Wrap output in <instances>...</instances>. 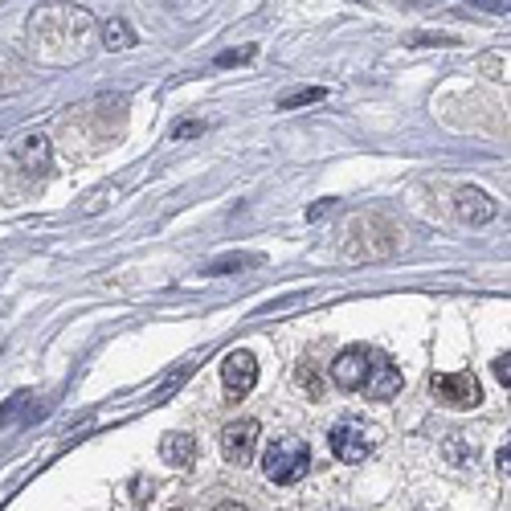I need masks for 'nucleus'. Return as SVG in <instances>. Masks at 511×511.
Listing matches in <instances>:
<instances>
[{
  "label": "nucleus",
  "mask_w": 511,
  "mask_h": 511,
  "mask_svg": "<svg viewBox=\"0 0 511 511\" xmlns=\"http://www.w3.org/2000/svg\"><path fill=\"white\" fill-rule=\"evenodd\" d=\"M331 380H336V388L360 393V397H369V401H393L405 385L401 369H397L380 348H369V344L344 348V352L331 360Z\"/></svg>",
  "instance_id": "obj_1"
},
{
  "label": "nucleus",
  "mask_w": 511,
  "mask_h": 511,
  "mask_svg": "<svg viewBox=\"0 0 511 511\" xmlns=\"http://www.w3.org/2000/svg\"><path fill=\"white\" fill-rule=\"evenodd\" d=\"M307 467H311V446H307L303 437H295V434L274 437V442L266 446V454H262V475L270 478L274 486L299 483V478L307 475Z\"/></svg>",
  "instance_id": "obj_2"
},
{
  "label": "nucleus",
  "mask_w": 511,
  "mask_h": 511,
  "mask_svg": "<svg viewBox=\"0 0 511 511\" xmlns=\"http://www.w3.org/2000/svg\"><path fill=\"white\" fill-rule=\"evenodd\" d=\"M328 442H331V454H336L339 462H348V467H356V462H364L372 454V429L364 426V421H336L331 426V434H328Z\"/></svg>",
  "instance_id": "obj_3"
},
{
  "label": "nucleus",
  "mask_w": 511,
  "mask_h": 511,
  "mask_svg": "<svg viewBox=\"0 0 511 511\" xmlns=\"http://www.w3.org/2000/svg\"><path fill=\"white\" fill-rule=\"evenodd\" d=\"M429 393H434L446 409H475V405L483 401V388H478V380L470 377V372H437V377L429 380Z\"/></svg>",
  "instance_id": "obj_4"
},
{
  "label": "nucleus",
  "mask_w": 511,
  "mask_h": 511,
  "mask_svg": "<svg viewBox=\"0 0 511 511\" xmlns=\"http://www.w3.org/2000/svg\"><path fill=\"white\" fill-rule=\"evenodd\" d=\"M221 385H225V393L238 401V397H246L250 388L258 385V360H254V352H246V348H233L230 356L221 360Z\"/></svg>",
  "instance_id": "obj_5"
},
{
  "label": "nucleus",
  "mask_w": 511,
  "mask_h": 511,
  "mask_svg": "<svg viewBox=\"0 0 511 511\" xmlns=\"http://www.w3.org/2000/svg\"><path fill=\"white\" fill-rule=\"evenodd\" d=\"M258 450V421L254 418H241V421H230L221 434V454L230 467H250Z\"/></svg>",
  "instance_id": "obj_6"
},
{
  "label": "nucleus",
  "mask_w": 511,
  "mask_h": 511,
  "mask_svg": "<svg viewBox=\"0 0 511 511\" xmlns=\"http://www.w3.org/2000/svg\"><path fill=\"white\" fill-rule=\"evenodd\" d=\"M454 213H458V221H467V225H486V221H495V201L486 197L483 189H470V184H462L458 192H454Z\"/></svg>",
  "instance_id": "obj_7"
},
{
  "label": "nucleus",
  "mask_w": 511,
  "mask_h": 511,
  "mask_svg": "<svg viewBox=\"0 0 511 511\" xmlns=\"http://www.w3.org/2000/svg\"><path fill=\"white\" fill-rule=\"evenodd\" d=\"M160 454H164V462L189 470L192 462H197V437L192 434H168L164 442H160Z\"/></svg>",
  "instance_id": "obj_8"
},
{
  "label": "nucleus",
  "mask_w": 511,
  "mask_h": 511,
  "mask_svg": "<svg viewBox=\"0 0 511 511\" xmlns=\"http://www.w3.org/2000/svg\"><path fill=\"white\" fill-rule=\"evenodd\" d=\"M17 160L29 172H45V168H50V140H45V135H25V140L17 143Z\"/></svg>",
  "instance_id": "obj_9"
},
{
  "label": "nucleus",
  "mask_w": 511,
  "mask_h": 511,
  "mask_svg": "<svg viewBox=\"0 0 511 511\" xmlns=\"http://www.w3.org/2000/svg\"><path fill=\"white\" fill-rule=\"evenodd\" d=\"M103 37H107V50H127V45H135V34H132V25L127 21H111L107 29H103Z\"/></svg>",
  "instance_id": "obj_10"
},
{
  "label": "nucleus",
  "mask_w": 511,
  "mask_h": 511,
  "mask_svg": "<svg viewBox=\"0 0 511 511\" xmlns=\"http://www.w3.org/2000/svg\"><path fill=\"white\" fill-rule=\"evenodd\" d=\"M319 99H323V91H299V94H290V99H282V111L299 107V103H319Z\"/></svg>",
  "instance_id": "obj_11"
},
{
  "label": "nucleus",
  "mask_w": 511,
  "mask_h": 511,
  "mask_svg": "<svg viewBox=\"0 0 511 511\" xmlns=\"http://www.w3.org/2000/svg\"><path fill=\"white\" fill-rule=\"evenodd\" d=\"M507 364H511V356H507V352H503L499 360H495V377H499V385H503V388L511 385V372H507Z\"/></svg>",
  "instance_id": "obj_12"
},
{
  "label": "nucleus",
  "mask_w": 511,
  "mask_h": 511,
  "mask_svg": "<svg viewBox=\"0 0 511 511\" xmlns=\"http://www.w3.org/2000/svg\"><path fill=\"white\" fill-rule=\"evenodd\" d=\"M213 511H250V507H246V503H238V499H221Z\"/></svg>",
  "instance_id": "obj_13"
}]
</instances>
